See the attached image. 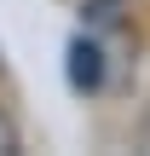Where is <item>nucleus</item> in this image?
<instances>
[{
    "instance_id": "f257e3e1",
    "label": "nucleus",
    "mask_w": 150,
    "mask_h": 156,
    "mask_svg": "<svg viewBox=\"0 0 150 156\" xmlns=\"http://www.w3.org/2000/svg\"><path fill=\"white\" fill-rule=\"evenodd\" d=\"M64 69H69V87H75V93H98V87H104V46L87 41V35L69 41V64H64Z\"/></svg>"
},
{
    "instance_id": "f03ea898",
    "label": "nucleus",
    "mask_w": 150,
    "mask_h": 156,
    "mask_svg": "<svg viewBox=\"0 0 150 156\" xmlns=\"http://www.w3.org/2000/svg\"><path fill=\"white\" fill-rule=\"evenodd\" d=\"M81 17H87L92 29H116V23H121V0H87Z\"/></svg>"
},
{
    "instance_id": "7ed1b4c3",
    "label": "nucleus",
    "mask_w": 150,
    "mask_h": 156,
    "mask_svg": "<svg viewBox=\"0 0 150 156\" xmlns=\"http://www.w3.org/2000/svg\"><path fill=\"white\" fill-rule=\"evenodd\" d=\"M0 151H12V133H6V122H0Z\"/></svg>"
}]
</instances>
